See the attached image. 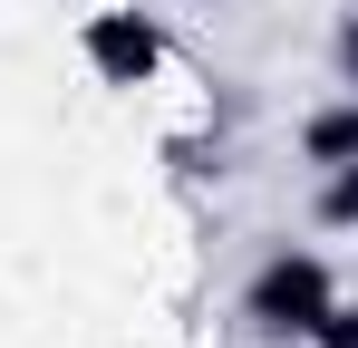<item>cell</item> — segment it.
Returning <instances> with one entry per match:
<instances>
[{
    "label": "cell",
    "instance_id": "cell-1",
    "mask_svg": "<svg viewBox=\"0 0 358 348\" xmlns=\"http://www.w3.org/2000/svg\"><path fill=\"white\" fill-rule=\"evenodd\" d=\"M329 300H339L329 261H320V252H291V242H281V252H271V261H262V271L242 281V319H252L262 339H310Z\"/></svg>",
    "mask_w": 358,
    "mask_h": 348
},
{
    "label": "cell",
    "instance_id": "cell-2",
    "mask_svg": "<svg viewBox=\"0 0 358 348\" xmlns=\"http://www.w3.org/2000/svg\"><path fill=\"white\" fill-rule=\"evenodd\" d=\"M78 49L87 68L107 78V87H145L155 68H165V29H155V10H87V29H78Z\"/></svg>",
    "mask_w": 358,
    "mask_h": 348
},
{
    "label": "cell",
    "instance_id": "cell-3",
    "mask_svg": "<svg viewBox=\"0 0 358 348\" xmlns=\"http://www.w3.org/2000/svg\"><path fill=\"white\" fill-rule=\"evenodd\" d=\"M300 155L329 174V165H358V87L339 97V107H320L310 126H300Z\"/></svg>",
    "mask_w": 358,
    "mask_h": 348
},
{
    "label": "cell",
    "instance_id": "cell-4",
    "mask_svg": "<svg viewBox=\"0 0 358 348\" xmlns=\"http://www.w3.org/2000/svg\"><path fill=\"white\" fill-rule=\"evenodd\" d=\"M320 223H358V165H329V184H320Z\"/></svg>",
    "mask_w": 358,
    "mask_h": 348
},
{
    "label": "cell",
    "instance_id": "cell-5",
    "mask_svg": "<svg viewBox=\"0 0 358 348\" xmlns=\"http://www.w3.org/2000/svg\"><path fill=\"white\" fill-rule=\"evenodd\" d=\"M310 348H358V310H349V300H329V310H320Z\"/></svg>",
    "mask_w": 358,
    "mask_h": 348
},
{
    "label": "cell",
    "instance_id": "cell-6",
    "mask_svg": "<svg viewBox=\"0 0 358 348\" xmlns=\"http://www.w3.org/2000/svg\"><path fill=\"white\" fill-rule=\"evenodd\" d=\"M339 68H349V87H358V20L339 29Z\"/></svg>",
    "mask_w": 358,
    "mask_h": 348
}]
</instances>
